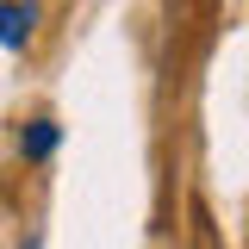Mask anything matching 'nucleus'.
I'll return each instance as SVG.
<instances>
[{"label": "nucleus", "mask_w": 249, "mask_h": 249, "mask_svg": "<svg viewBox=\"0 0 249 249\" xmlns=\"http://www.w3.org/2000/svg\"><path fill=\"white\" fill-rule=\"evenodd\" d=\"M25 37H31V6L6 0V6H0V44H6V50H19Z\"/></svg>", "instance_id": "f257e3e1"}, {"label": "nucleus", "mask_w": 249, "mask_h": 249, "mask_svg": "<svg viewBox=\"0 0 249 249\" xmlns=\"http://www.w3.org/2000/svg\"><path fill=\"white\" fill-rule=\"evenodd\" d=\"M56 150V124H31L25 131V156H50Z\"/></svg>", "instance_id": "f03ea898"}]
</instances>
